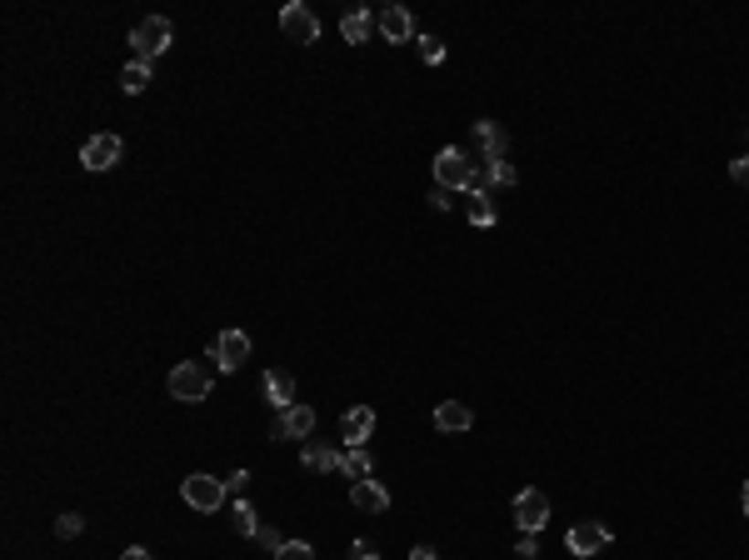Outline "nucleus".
Returning a JSON list of instances; mask_svg holds the SVG:
<instances>
[{"mask_svg": "<svg viewBox=\"0 0 749 560\" xmlns=\"http://www.w3.org/2000/svg\"><path fill=\"white\" fill-rule=\"evenodd\" d=\"M350 560H374V545L370 541H355V545H350Z\"/></svg>", "mask_w": 749, "mask_h": 560, "instance_id": "30", "label": "nucleus"}, {"mask_svg": "<svg viewBox=\"0 0 749 560\" xmlns=\"http://www.w3.org/2000/svg\"><path fill=\"white\" fill-rule=\"evenodd\" d=\"M515 525H520V535H540L544 525H550V495L544 491H520L515 495Z\"/></svg>", "mask_w": 749, "mask_h": 560, "instance_id": "4", "label": "nucleus"}, {"mask_svg": "<svg viewBox=\"0 0 749 560\" xmlns=\"http://www.w3.org/2000/svg\"><path fill=\"white\" fill-rule=\"evenodd\" d=\"M230 525H235V531H240V535H255V531H260V515H255V505H235V511H230Z\"/></svg>", "mask_w": 749, "mask_h": 560, "instance_id": "23", "label": "nucleus"}, {"mask_svg": "<svg viewBox=\"0 0 749 560\" xmlns=\"http://www.w3.org/2000/svg\"><path fill=\"white\" fill-rule=\"evenodd\" d=\"M280 30H285L290 40H300V46H310V40L320 36V20L310 16V5H300V0H295V5L280 10Z\"/></svg>", "mask_w": 749, "mask_h": 560, "instance_id": "10", "label": "nucleus"}, {"mask_svg": "<svg viewBox=\"0 0 749 560\" xmlns=\"http://www.w3.org/2000/svg\"><path fill=\"white\" fill-rule=\"evenodd\" d=\"M265 400H270L275 410H285V406H295V375L290 371H265Z\"/></svg>", "mask_w": 749, "mask_h": 560, "instance_id": "16", "label": "nucleus"}, {"mask_svg": "<svg viewBox=\"0 0 749 560\" xmlns=\"http://www.w3.org/2000/svg\"><path fill=\"white\" fill-rule=\"evenodd\" d=\"M465 210L475 226H495V206H490V190H465Z\"/></svg>", "mask_w": 749, "mask_h": 560, "instance_id": "20", "label": "nucleus"}, {"mask_svg": "<svg viewBox=\"0 0 749 560\" xmlns=\"http://www.w3.org/2000/svg\"><path fill=\"white\" fill-rule=\"evenodd\" d=\"M250 541H260V545H265V551H270V555H280V545H285V535H280V531H275V525H260V531H255V535H250Z\"/></svg>", "mask_w": 749, "mask_h": 560, "instance_id": "25", "label": "nucleus"}, {"mask_svg": "<svg viewBox=\"0 0 749 560\" xmlns=\"http://www.w3.org/2000/svg\"><path fill=\"white\" fill-rule=\"evenodd\" d=\"M315 436V410L310 406H285L280 410V420H275V440H310Z\"/></svg>", "mask_w": 749, "mask_h": 560, "instance_id": "8", "label": "nucleus"}, {"mask_svg": "<svg viewBox=\"0 0 749 560\" xmlns=\"http://www.w3.org/2000/svg\"><path fill=\"white\" fill-rule=\"evenodd\" d=\"M370 30H374V16H370V10H345V16H340V36H345L350 46H365Z\"/></svg>", "mask_w": 749, "mask_h": 560, "instance_id": "17", "label": "nucleus"}, {"mask_svg": "<svg viewBox=\"0 0 749 560\" xmlns=\"http://www.w3.org/2000/svg\"><path fill=\"white\" fill-rule=\"evenodd\" d=\"M435 185L440 190H485L480 185V161H469V151H459V145H445L435 155Z\"/></svg>", "mask_w": 749, "mask_h": 560, "instance_id": "1", "label": "nucleus"}, {"mask_svg": "<svg viewBox=\"0 0 749 560\" xmlns=\"http://www.w3.org/2000/svg\"><path fill=\"white\" fill-rule=\"evenodd\" d=\"M170 36H175V30H170V20L165 16H145L141 26L131 30V50H135V60H155V56H165L170 50Z\"/></svg>", "mask_w": 749, "mask_h": 560, "instance_id": "2", "label": "nucleus"}, {"mask_svg": "<svg viewBox=\"0 0 749 560\" xmlns=\"http://www.w3.org/2000/svg\"><path fill=\"white\" fill-rule=\"evenodd\" d=\"M475 426V410L465 406V400H440L435 406V430H445V436H459V430Z\"/></svg>", "mask_w": 749, "mask_h": 560, "instance_id": "13", "label": "nucleus"}, {"mask_svg": "<svg viewBox=\"0 0 749 560\" xmlns=\"http://www.w3.org/2000/svg\"><path fill=\"white\" fill-rule=\"evenodd\" d=\"M121 560H155V555H150V551H145V545H131V551H125Z\"/></svg>", "mask_w": 749, "mask_h": 560, "instance_id": "32", "label": "nucleus"}, {"mask_svg": "<svg viewBox=\"0 0 749 560\" xmlns=\"http://www.w3.org/2000/svg\"><path fill=\"white\" fill-rule=\"evenodd\" d=\"M85 531V521H80V515H75V511H66V515H60V521H56V535H60V541H75V535H80Z\"/></svg>", "mask_w": 749, "mask_h": 560, "instance_id": "24", "label": "nucleus"}, {"mask_svg": "<svg viewBox=\"0 0 749 560\" xmlns=\"http://www.w3.org/2000/svg\"><path fill=\"white\" fill-rule=\"evenodd\" d=\"M300 460H305V470H320V475L340 470V450H330V446H305Z\"/></svg>", "mask_w": 749, "mask_h": 560, "instance_id": "19", "label": "nucleus"}, {"mask_svg": "<svg viewBox=\"0 0 749 560\" xmlns=\"http://www.w3.org/2000/svg\"><path fill=\"white\" fill-rule=\"evenodd\" d=\"M730 181L749 190V155H740V161H730Z\"/></svg>", "mask_w": 749, "mask_h": 560, "instance_id": "28", "label": "nucleus"}, {"mask_svg": "<svg viewBox=\"0 0 749 560\" xmlns=\"http://www.w3.org/2000/svg\"><path fill=\"white\" fill-rule=\"evenodd\" d=\"M275 560H315V551H310L305 541H285V545H280V555H275Z\"/></svg>", "mask_w": 749, "mask_h": 560, "instance_id": "27", "label": "nucleus"}, {"mask_svg": "<svg viewBox=\"0 0 749 560\" xmlns=\"http://www.w3.org/2000/svg\"><path fill=\"white\" fill-rule=\"evenodd\" d=\"M121 86L131 90V95H141L150 86V66H145V60H131V66L121 70Z\"/></svg>", "mask_w": 749, "mask_h": 560, "instance_id": "22", "label": "nucleus"}, {"mask_svg": "<svg viewBox=\"0 0 749 560\" xmlns=\"http://www.w3.org/2000/svg\"><path fill=\"white\" fill-rule=\"evenodd\" d=\"M515 555H520V560H534V555H540V545H534V535H520Z\"/></svg>", "mask_w": 749, "mask_h": 560, "instance_id": "29", "label": "nucleus"}, {"mask_svg": "<svg viewBox=\"0 0 749 560\" xmlns=\"http://www.w3.org/2000/svg\"><path fill=\"white\" fill-rule=\"evenodd\" d=\"M475 141H480V161H510V135L495 121H475Z\"/></svg>", "mask_w": 749, "mask_h": 560, "instance_id": "12", "label": "nucleus"}, {"mask_svg": "<svg viewBox=\"0 0 749 560\" xmlns=\"http://www.w3.org/2000/svg\"><path fill=\"white\" fill-rule=\"evenodd\" d=\"M420 56H425V66H440V60H445V40L420 36Z\"/></svg>", "mask_w": 749, "mask_h": 560, "instance_id": "26", "label": "nucleus"}, {"mask_svg": "<svg viewBox=\"0 0 749 560\" xmlns=\"http://www.w3.org/2000/svg\"><path fill=\"white\" fill-rule=\"evenodd\" d=\"M121 155H125V141L115 131H105V135H90V141L80 145V161H85V171H111V165H121Z\"/></svg>", "mask_w": 749, "mask_h": 560, "instance_id": "5", "label": "nucleus"}, {"mask_svg": "<svg viewBox=\"0 0 749 560\" xmlns=\"http://www.w3.org/2000/svg\"><path fill=\"white\" fill-rule=\"evenodd\" d=\"M374 30H380L390 46H400V40H415V20L405 5H385L380 16H374Z\"/></svg>", "mask_w": 749, "mask_h": 560, "instance_id": "11", "label": "nucleus"}, {"mask_svg": "<svg viewBox=\"0 0 749 560\" xmlns=\"http://www.w3.org/2000/svg\"><path fill=\"white\" fill-rule=\"evenodd\" d=\"M350 501H355V511H365V515L390 511V491H385L380 481H350Z\"/></svg>", "mask_w": 749, "mask_h": 560, "instance_id": "14", "label": "nucleus"}, {"mask_svg": "<svg viewBox=\"0 0 749 560\" xmlns=\"http://www.w3.org/2000/svg\"><path fill=\"white\" fill-rule=\"evenodd\" d=\"M564 545H570V555H599L609 545V525H599V521H580L570 535H564Z\"/></svg>", "mask_w": 749, "mask_h": 560, "instance_id": "9", "label": "nucleus"}, {"mask_svg": "<svg viewBox=\"0 0 749 560\" xmlns=\"http://www.w3.org/2000/svg\"><path fill=\"white\" fill-rule=\"evenodd\" d=\"M210 355H216L220 371H240V365L250 361V335H245V331H225V335H216Z\"/></svg>", "mask_w": 749, "mask_h": 560, "instance_id": "7", "label": "nucleus"}, {"mask_svg": "<svg viewBox=\"0 0 749 560\" xmlns=\"http://www.w3.org/2000/svg\"><path fill=\"white\" fill-rule=\"evenodd\" d=\"M370 470H374V460H370L365 446H345V450H340V475H350V481H370Z\"/></svg>", "mask_w": 749, "mask_h": 560, "instance_id": "18", "label": "nucleus"}, {"mask_svg": "<svg viewBox=\"0 0 749 560\" xmlns=\"http://www.w3.org/2000/svg\"><path fill=\"white\" fill-rule=\"evenodd\" d=\"M515 165L510 161H480V185H515Z\"/></svg>", "mask_w": 749, "mask_h": 560, "instance_id": "21", "label": "nucleus"}, {"mask_svg": "<svg viewBox=\"0 0 749 560\" xmlns=\"http://www.w3.org/2000/svg\"><path fill=\"white\" fill-rule=\"evenodd\" d=\"M410 560H435V551H430V545H415V551H410Z\"/></svg>", "mask_w": 749, "mask_h": 560, "instance_id": "33", "label": "nucleus"}, {"mask_svg": "<svg viewBox=\"0 0 749 560\" xmlns=\"http://www.w3.org/2000/svg\"><path fill=\"white\" fill-rule=\"evenodd\" d=\"M740 505H744V515H749V481H744V491H740Z\"/></svg>", "mask_w": 749, "mask_h": 560, "instance_id": "34", "label": "nucleus"}, {"mask_svg": "<svg viewBox=\"0 0 749 560\" xmlns=\"http://www.w3.org/2000/svg\"><path fill=\"white\" fill-rule=\"evenodd\" d=\"M340 430H345V440H350V446H365V440H370V430H374V410H370V406L345 410V416H340Z\"/></svg>", "mask_w": 749, "mask_h": 560, "instance_id": "15", "label": "nucleus"}, {"mask_svg": "<svg viewBox=\"0 0 749 560\" xmlns=\"http://www.w3.org/2000/svg\"><path fill=\"white\" fill-rule=\"evenodd\" d=\"M170 396H175V400H190V406H195V400H206V396H210V375L200 371V365L180 361L175 371H170Z\"/></svg>", "mask_w": 749, "mask_h": 560, "instance_id": "6", "label": "nucleus"}, {"mask_svg": "<svg viewBox=\"0 0 749 560\" xmlns=\"http://www.w3.org/2000/svg\"><path fill=\"white\" fill-rule=\"evenodd\" d=\"M180 501L190 505V511H200V515H216L220 505H225V481H216V475H185L180 481Z\"/></svg>", "mask_w": 749, "mask_h": 560, "instance_id": "3", "label": "nucleus"}, {"mask_svg": "<svg viewBox=\"0 0 749 560\" xmlns=\"http://www.w3.org/2000/svg\"><path fill=\"white\" fill-rule=\"evenodd\" d=\"M430 206H435V210H449V206H455V200H449V190H440V185H435V190H430Z\"/></svg>", "mask_w": 749, "mask_h": 560, "instance_id": "31", "label": "nucleus"}]
</instances>
